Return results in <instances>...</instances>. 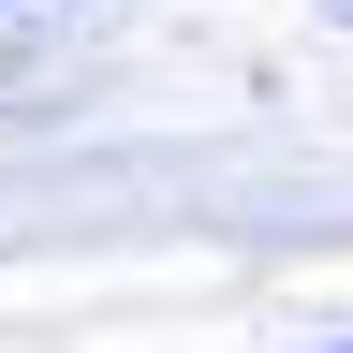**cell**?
Masks as SVG:
<instances>
[{
	"mask_svg": "<svg viewBox=\"0 0 353 353\" xmlns=\"http://www.w3.org/2000/svg\"><path fill=\"white\" fill-rule=\"evenodd\" d=\"M324 15H353V0H324Z\"/></svg>",
	"mask_w": 353,
	"mask_h": 353,
	"instance_id": "cell-1",
	"label": "cell"
},
{
	"mask_svg": "<svg viewBox=\"0 0 353 353\" xmlns=\"http://www.w3.org/2000/svg\"><path fill=\"white\" fill-rule=\"evenodd\" d=\"M339 353H353V339H339Z\"/></svg>",
	"mask_w": 353,
	"mask_h": 353,
	"instance_id": "cell-2",
	"label": "cell"
}]
</instances>
